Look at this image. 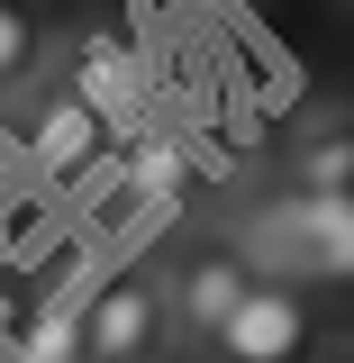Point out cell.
<instances>
[{"label":"cell","mask_w":354,"mask_h":363,"mask_svg":"<svg viewBox=\"0 0 354 363\" xmlns=\"http://www.w3.org/2000/svg\"><path fill=\"white\" fill-rule=\"evenodd\" d=\"M109 136H118V109L82 82H37V100L18 109V145L45 182H82L109 155Z\"/></svg>","instance_id":"cell-2"},{"label":"cell","mask_w":354,"mask_h":363,"mask_svg":"<svg viewBox=\"0 0 354 363\" xmlns=\"http://www.w3.org/2000/svg\"><path fill=\"white\" fill-rule=\"evenodd\" d=\"M255 264L291 272V281H354V191H282L245 227Z\"/></svg>","instance_id":"cell-1"},{"label":"cell","mask_w":354,"mask_h":363,"mask_svg":"<svg viewBox=\"0 0 354 363\" xmlns=\"http://www.w3.org/2000/svg\"><path fill=\"white\" fill-rule=\"evenodd\" d=\"M45 64V18L28 0H0V91H18Z\"/></svg>","instance_id":"cell-9"},{"label":"cell","mask_w":354,"mask_h":363,"mask_svg":"<svg viewBox=\"0 0 354 363\" xmlns=\"http://www.w3.org/2000/svg\"><path fill=\"white\" fill-rule=\"evenodd\" d=\"M0 363H91V345H82V300L37 309L18 336H9V354H0Z\"/></svg>","instance_id":"cell-8"},{"label":"cell","mask_w":354,"mask_h":363,"mask_svg":"<svg viewBox=\"0 0 354 363\" xmlns=\"http://www.w3.org/2000/svg\"><path fill=\"white\" fill-rule=\"evenodd\" d=\"M128 200L136 209H182L191 200V145L182 136H136L128 145Z\"/></svg>","instance_id":"cell-6"},{"label":"cell","mask_w":354,"mask_h":363,"mask_svg":"<svg viewBox=\"0 0 354 363\" xmlns=\"http://www.w3.org/2000/svg\"><path fill=\"white\" fill-rule=\"evenodd\" d=\"M291 182L300 191H354V118H309L291 136Z\"/></svg>","instance_id":"cell-7"},{"label":"cell","mask_w":354,"mask_h":363,"mask_svg":"<svg viewBox=\"0 0 354 363\" xmlns=\"http://www.w3.org/2000/svg\"><path fill=\"white\" fill-rule=\"evenodd\" d=\"M255 245H227V236H200V245H182L173 272H164V300H173V336L182 345H209L227 327V309L255 291Z\"/></svg>","instance_id":"cell-4"},{"label":"cell","mask_w":354,"mask_h":363,"mask_svg":"<svg viewBox=\"0 0 354 363\" xmlns=\"http://www.w3.org/2000/svg\"><path fill=\"white\" fill-rule=\"evenodd\" d=\"M300 363H354V345H327V354H318V345H309V354H300Z\"/></svg>","instance_id":"cell-10"},{"label":"cell","mask_w":354,"mask_h":363,"mask_svg":"<svg viewBox=\"0 0 354 363\" xmlns=\"http://www.w3.org/2000/svg\"><path fill=\"white\" fill-rule=\"evenodd\" d=\"M300 354H309V300H300V281L291 272H255V291L209 336V363H300Z\"/></svg>","instance_id":"cell-5"},{"label":"cell","mask_w":354,"mask_h":363,"mask_svg":"<svg viewBox=\"0 0 354 363\" xmlns=\"http://www.w3.org/2000/svg\"><path fill=\"white\" fill-rule=\"evenodd\" d=\"M82 345L91 363H155L173 345V300H164V281L155 272H100L82 291Z\"/></svg>","instance_id":"cell-3"}]
</instances>
